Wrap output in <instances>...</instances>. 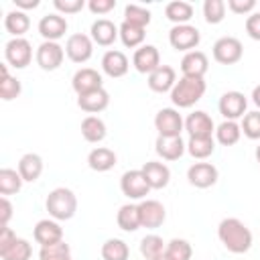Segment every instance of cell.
<instances>
[{"mask_svg":"<svg viewBox=\"0 0 260 260\" xmlns=\"http://www.w3.org/2000/svg\"><path fill=\"white\" fill-rule=\"evenodd\" d=\"M217 238L232 254H244L252 248V232L238 217H225L217 225Z\"/></svg>","mask_w":260,"mask_h":260,"instance_id":"obj_1","label":"cell"},{"mask_svg":"<svg viewBox=\"0 0 260 260\" xmlns=\"http://www.w3.org/2000/svg\"><path fill=\"white\" fill-rule=\"evenodd\" d=\"M205 89H207V85H205L203 77H187V75H183L175 83V87L171 89V102L177 108H191L203 98Z\"/></svg>","mask_w":260,"mask_h":260,"instance_id":"obj_2","label":"cell"},{"mask_svg":"<svg viewBox=\"0 0 260 260\" xmlns=\"http://www.w3.org/2000/svg\"><path fill=\"white\" fill-rule=\"evenodd\" d=\"M45 207L49 211V215L57 221H65L71 219L77 211V197L71 189L67 187H57L47 195Z\"/></svg>","mask_w":260,"mask_h":260,"instance_id":"obj_3","label":"cell"},{"mask_svg":"<svg viewBox=\"0 0 260 260\" xmlns=\"http://www.w3.org/2000/svg\"><path fill=\"white\" fill-rule=\"evenodd\" d=\"M199 41H201V32L193 24H175L169 30V43L177 51H185V53L195 51Z\"/></svg>","mask_w":260,"mask_h":260,"instance_id":"obj_4","label":"cell"},{"mask_svg":"<svg viewBox=\"0 0 260 260\" xmlns=\"http://www.w3.org/2000/svg\"><path fill=\"white\" fill-rule=\"evenodd\" d=\"M35 59H37V65L43 71H55V69L61 67V63L65 59V47H61L55 41H43L37 47Z\"/></svg>","mask_w":260,"mask_h":260,"instance_id":"obj_5","label":"cell"},{"mask_svg":"<svg viewBox=\"0 0 260 260\" xmlns=\"http://www.w3.org/2000/svg\"><path fill=\"white\" fill-rule=\"evenodd\" d=\"M4 57H6V63L12 65L14 69H24L32 61V45L24 37L10 39L4 47Z\"/></svg>","mask_w":260,"mask_h":260,"instance_id":"obj_6","label":"cell"},{"mask_svg":"<svg viewBox=\"0 0 260 260\" xmlns=\"http://www.w3.org/2000/svg\"><path fill=\"white\" fill-rule=\"evenodd\" d=\"M244 47L236 37H221L213 43V59L221 65H234L242 59Z\"/></svg>","mask_w":260,"mask_h":260,"instance_id":"obj_7","label":"cell"},{"mask_svg":"<svg viewBox=\"0 0 260 260\" xmlns=\"http://www.w3.org/2000/svg\"><path fill=\"white\" fill-rule=\"evenodd\" d=\"M120 189L128 199H144L150 191V185L142 173V169L126 171L120 179Z\"/></svg>","mask_w":260,"mask_h":260,"instance_id":"obj_8","label":"cell"},{"mask_svg":"<svg viewBox=\"0 0 260 260\" xmlns=\"http://www.w3.org/2000/svg\"><path fill=\"white\" fill-rule=\"evenodd\" d=\"M154 128L158 130V136H181L185 122L175 108H162L154 116Z\"/></svg>","mask_w":260,"mask_h":260,"instance_id":"obj_9","label":"cell"},{"mask_svg":"<svg viewBox=\"0 0 260 260\" xmlns=\"http://www.w3.org/2000/svg\"><path fill=\"white\" fill-rule=\"evenodd\" d=\"M65 55L73 61V63H85L91 59L93 55V41L91 37L83 35V32H75L67 39L65 43Z\"/></svg>","mask_w":260,"mask_h":260,"instance_id":"obj_10","label":"cell"},{"mask_svg":"<svg viewBox=\"0 0 260 260\" xmlns=\"http://www.w3.org/2000/svg\"><path fill=\"white\" fill-rule=\"evenodd\" d=\"M219 114L225 118V120H238V118H244L246 116V108H248V100L242 91H225L221 98H219Z\"/></svg>","mask_w":260,"mask_h":260,"instance_id":"obj_11","label":"cell"},{"mask_svg":"<svg viewBox=\"0 0 260 260\" xmlns=\"http://www.w3.org/2000/svg\"><path fill=\"white\" fill-rule=\"evenodd\" d=\"M138 211H140V225L142 228H148V230H154V228H160L167 219V211H165V205L156 199H142L138 203Z\"/></svg>","mask_w":260,"mask_h":260,"instance_id":"obj_12","label":"cell"},{"mask_svg":"<svg viewBox=\"0 0 260 260\" xmlns=\"http://www.w3.org/2000/svg\"><path fill=\"white\" fill-rule=\"evenodd\" d=\"M185 130L189 132V138H207L215 132V124L211 116L203 110H195L185 120Z\"/></svg>","mask_w":260,"mask_h":260,"instance_id":"obj_13","label":"cell"},{"mask_svg":"<svg viewBox=\"0 0 260 260\" xmlns=\"http://www.w3.org/2000/svg\"><path fill=\"white\" fill-rule=\"evenodd\" d=\"M217 177H219L217 167L211 165V162H195L187 171L189 183L193 187H197V189H207V187L215 185L217 183Z\"/></svg>","mask_w":260,"mask_h":260,"instance_id":"obj_14","label":"cell"},{"mask_svg":"<svg viewBox=\"0 0 260 260\" xmlns=\"http://www.w3.org/2000/svg\"><path fill=\"white\" fill-rule=\"evenodd\" d=\"M67 20L63 14L59 12H53V14H45L41 20H39V35L45 39V41H59L61 37H65L67 32Z\"/></svg>","mask_w":260,"mask_h":260,"instance_id":"obj_15","label":"cell"},{"mask_svg":"<svg viewBox=\"0 0 260 260\" xmlns=\"http://www.w3.org/2000/svg\"><path fill=\"white\" fill-rule=\"evenodd\" d=\"M132 65L138 73H152L154 69L160 67V53L154 45H142L134 51V57H132Z\"/></svg>","mask_w":260,"mask_h":260,"instance_id":"obj_16","label":"cell"},{"mask_svg":"<svg viewBox=\"0 0 260 260\" xmlns=\"http://www.w3.org/2000/svg\"><path fill=\"white\" fill-rule=\"evenodd\" d=\"M71 87H73V91H75L77 95H83V93H89V91H93V89L104 87V79H102V75H100L95 69H91V67H81V69L75 71V75H73V79H71Z\"/></svg>","mask_w":260,"mask_h":260,"instance_id":"obj_17","label":"cell"},{"mask_svg":"<svg viewBox=\"0 0 260 260\" xmlns=\"http://www.w3.org/2000/svg\"><path fill=\"white\" fill-rule=\"evenodd\" d=\"M32 236H35L37 244H41V248L53 246L57 242H63V228L57 223V219H41L35 225Z\"/></svg>","mask_w":260,"mask_h":260,"instance_id":"obj_18","label":"cell"},{"mask_svg":"<svg viewBox=\"0 0 260 260\" xmlns=\"http://www.w3.org/2000/svg\"><path fill=\"white\" fill-rule=\"evenodd\" d=\"M102 69H104L106 75H110L114 79L116 77H124L128 73V69H130V61H128V57L122 51L110 49L102 57Z\"/></svg>","mask_w":260,"mask_h":260,"instance_id":"obj_19","label":"cell"},{"mask_svg":"<svg viewBox=\"0 0 260 260\" xmlns=\"http://www.w3.org/2000/svg\"><path fill=\"white\" fill-rule=\"evenodd\" d=\"M154 150L162 160H179L187 150V144L181 136H158L154 142Z\"/></svg>","mask_w":260,"mask_h":260,"instance_id":"obj_20","label":"cell"},{"mask_svg":"<svg viewBox=\"0 0 260 260\" xmlns=\"http://www.w3.org/2000/svg\"><path fill=\"white\" fill-rule=\"evenodd\" d=\"M209 69V59L203 51H189L181 59V71L187 77H203Z\"/></svg>","mask_w":260,"mask_h":260,"instance_id":"obj_21","label":"cell"},{"mask_svg":"<svg viewBox=\"0 0 260 260\" xmlns=\"http://www.w3.org/2000/svg\"><path fill=\"white\" fill-rule=\"evenodd\" d=\"M177 83V71L171 65H160L158 69H154L148 75V87L156 93H165L171 91Z\"/></svg>","mask_w":260,"mask_h":260,"instance_id":"obj_22","label":"cell"},{"mask_svg":"<svg viewBox=\"0 0 260 260\" xmlns=\"http://www.w3.org/2000/svg\"><path fill=\"white\" fill-rule=\"evenodd\" d=\"M91 41L102 45V47H110L118 37H120V28L110 20V18H98L91 24Z\"/></svg>","mask_w":260,"mask_h":260,"instance_id":"obj_23","label":"cell"},{"mask_svg":"<svg viewBox=\"0 0 260 260\" xmlns=\"http://www.w3.org/2000/svg\"><path fill=\"white\" fill-rule=\"evenodd\" d=\"M108 104H110V93H108L104 87L93 89V91L83 93V95H77V106H79L83 112L91 114V116L98 114V112H104V110L108 108Z\"/></svg>","mask_w":260,"mask_h":260,"instance_id":"obj_24","label":"cell"},{"mask_svg":"<svg viewBox=\"0 0 260 260\" xmlns=\"http://www.w3.org/2000/svg\"><path fill=\"white\" fill-rule=\"evenodd\" d=\"M142 173H144V177H146L150 189H162V187H167L169 181H171V171H169V167H167L165 162H158V160H148V162H144Z\"/></svg>","mask_w":260,"mask_h":260,"instance_id":"obj_25","label":"cell"},{"mask_svg":"<svg viewBox=\"0 0 260 260\" xmlns=\"http://www.w3.org/2000/svg\"><path fill=\"white\" fill-rule=\"evenodd\" d=\"M87 165H89L91 171L106 173V171L114 169V165H116V152H114L112 148L98 146V148H93V150L87 154Z\"/></svg>","mask_w":260,"mask_h":260,"instance_id":"obj_26","label":"cell"},{"mask_svg":"<svg viewBox=\"0 0 260 260\" xmlns=\"http://www.w3.org/2000/svg\"><path fill=\"white\" fill-rule=\"evenodd\" d=\"M18 173H20L22 181L35 183L43 173V158L39 154H35V152H26L18 160Z\"/></svg>","mask_w":260,"mask_h":260,"instance_id":"obj_27","label":"cell"},{"mask_svg":"<svg viewBox=\"0 0 260 260\" xmlns=\"http://www.w3.org/2000/svg\"><path fill=\"white\" fill-rule=\"evenodd\" d=\"M165 16L175 24H189L193 18V6L185 0H173L165 6Z\"/></svg>","mask_w":260,"mask_h":260,"instance_id":"obj_28","label":"cell"},{"mask_svg":"<svg viewBox=\"0 0 260 260\" xmlns=\"http://www.w3.org/2000/svg\"><path fill=\"white\" fill-rule=\"evenodd\" d=\"M4 28L14 37V39H20L28 28H30V18L26 12L22 10H10L6 16H4Z\"/></svg>","mask_w":260,"mask_h":260,"instance_id":"obj_29","label":"cell"},{"mask_svg":"<svg viewBox=\"0 0 260 260\" xmlns=\"http://www.w3.org/2000/svg\"><path fill=\"white\" fill-rule=\"evenodd\" d=\"M108 130L100 116H85L81 122V136L87 142H102L106 138Z\"/></svg>","mask_w":260,"mask_h":260,"instance_id":"obj_30","label":"cell"},{"mask_svg":"<svg viewBox=\"0 0 260 260\" xmlns=\"http://www.w3.org/2000/svg\"><path fill=\"white\" fill-rule=\"evenodd\" d=\"M116 221H118V228L124 230V232H136L140 225V211H138V205L134 203H126L118 209V215H116Z\"/></svg>","mask_w":260,"mask_h":260,"instance_id":"obj_31","label":"cell"},{"mask_svg":"<svg viewBox=\"0 0 260 260\" xmlns=\"http://www.w3.org/2000/svg\"><path fill=\"white\" fill-rule=\"evenodd\" d=\"M191 256H193L191 244L183 238H173L171 242H167V248L158 260H191Z\"/></svg>","mask_w":260,"mask_h":260,"instance_id":"obj_32","label":"cell"},{"mask_svg":"<svg viewBox=\"0 0 260 260\" xmlns=\"http://www.w3.org/2000/svg\"><path fill=\"white\" fill-rule=\"evenodd\" d=\"M0 73H2V79H0V98L4 102L16 100L20 95V91H22L20 81L8 73V63H0Z\"/></svg>","mask_w":260,"mask_h":260,"instance_id":"obj_33","label":"cell"},{"mask_svg":"<svg viewBox=\"0 0 260 260\" xmlns=\"http://www.w3.org/2000/svg\"><path fill=\"white\" fill-rule=\"evenodd\" d=\"M242 136V126L234 120H223L217 128H215V140L221 146H234Z\"/></svg>","mask_w":260,"mask_h":260,"instance_id":"obj_34","label":"cell"},{"mask_svg":"<svg viewBox=\"0 0 260 260\" xmlns=\"http://www.w3.org/2000/svg\"><path fill=\"white\" fill-rule=\"evenodd\" d=\"M102 258L104 260H128L130 256V248L124 240L120 238H110L102 244Z\"/></svg>","mask_w":260,"mask_h":260,"instance_id":"obj_35","label":"cell"},{"mask_svg":"<svg viewBox=\"0 0 260 260\" xmlns=\"http://www.w3.org/2000/svg\"><path fill=\"white\" fill-rule=\"evenodd\" d=\"M165 248H167V242H162V238L156 234H148L140 240V254L146 260H158L162 256Z\"/></svg>","mask_w":260,"mask_h":260,"instance_id":"obj_36","label":"cell"},{"mask_svg":"<svg viewBox=\"0 0 260 260\" xmlns=\"http://www.w3.org/2000/svg\"><path fill=\"white\" fill-rule=\"evenodd\" d=\"M215 150V140L213 136H207V138H189L187 140V152L193 156V158H207L211 156Z\"/></svg>","mask_w":260,"mask_h":260,"instance_id":"obj_37","label":"cell"},{"mask_svg":"<svg viewBox=\"0 0 260 260\" xmlns=\"http://www.w3.org/2000/svg\"><path fill=\"white\" fill-rule=\"evenodd\" d=\"M22 177L18 171L14 169H0V193L6 195H14L22 189Z\"/></svg>","mask_w":260,"mask_h":260,"instance_id":"obj_38","label":"cell"},{"mask_svg":"<svg viewBox=\"0 0 260 260\" xmlns=\"http://www.w3.org/2000/svg\"><path fill=\"white\" fill-rule=\"evenodd\" d=\"M120 41L124 43V47H142V41H144V28L136 26V24H130V22H122L120 26Z\"/></svg>","mask_w":260,"mask_h":260,"instance_id":"obj_39","label":"cell"},{"mask_svg":"<svg viewBox=\"0 0 260 260\" xmlns=\"http://www.w3.org/2000/svg\"><path fill=\"white\" fill-rule=\"evenodd\" d=\"M30 254H32V248H30L28 240L16 238L14 244H12L8 250L0 252V258H2V260H28Z\"/></svg>","mask_w":260,"mask_h":260,"instance_id":"obj_40","label":"cell"},{"mask_svg":"<svg viewBox=\"0 0 260 260\" xmlns=\"http://www.w3.org/2000/svg\"><path fill=\"white\" fill-rule=\"evenodd\" d=\"M124 20L144 28V26L150 24V10L144 8V6H138V4H128L124 8Z\"/></svg>","mask_w":260,"mask_h":260,"instance_id":"obj_41","label":"cell"},{"mask_svg":"<svg viewBox=\"0 0 260 260\" xmlns=\"http://www.w3.org/2000/svg\"><path fill=\"white\" fill-rule=\"evenodd\" d=\"M39 258H41V260H73V258H71V248H69V244H67L65 240H63V242H57V244H53V246L41 248Z\"/></svg>","mask_w":260,"mask_h":260,"instance_id":"obj_42","label":"cell"},{"mask_svg":"<svg viewBox=\"0 0 260 260\" xmlns=\"http://www.w3.org/2000/svg\"><path fill=\"white\" fill-rule=\"evenodd\" d=\"M203 16L209 24H219L225 18V2L223 0H205L203 2Z\"/></svg>","mask_w":260,"mask_h":260,"instance_id":"obj_43","label":"cell"},{"mask_svg":"<svg viewBox=\"0 0 260 260\" xmlns=\"http://www.w3.org/2000/svg\"><path fill=\"white\" fill-rule=\"evenodd\" d=\"M240 126H242L244 136H248L250 140H260V110L246 112Z\"/></svg>","mask_w":260,"mask_h":260,"instance_id":"obj_44","label":"cell"},{"mask_svg":"<svg viewBox=\"0 0 260 260\" xmlns=\"http://www.w3.org/2000/svg\"><path fill=\"white\" fill-rule=\"evenodd\" d=\"M53 6L59 10V14H75L83 10L85 2L83 0H53Z\"/></svg>","mask_w":260,"mask_h":260,"instance_id":"obj_45","label":"cell"},{"mask_svg":"<svg viewBox=\"0 0 260 260\" xmlns=\"http://www.w3.org/2000/svg\"><path fill=\"white\" fill-rule=\"evenodd\" d=\"M234 14H248L256 8V0H228L225 4Z\"/></svg>","mask_w":260,"mask_h":260,"instance_id":"obj_46","label":"cell"},{"mask_svg":"<svg viewBox=\"0 0 260 260\" xmlns=\"http://www.w3.org/2000/svg\"><path fill=\"white\" fill-rule=\"evenodd\" d=\"M246 32L250 39L260 41V12H252L246 18Z\"/></svg>","mask_w":260,"mask_h":260,"instance_id":"obj_47","label":"cell"},{"mask_svg":"<svg viewBox=\"0 0 260 260\" xmlns=\"http://www.w3.org/2000/svg\"><path fill=\"white\" fill-rule=\"evenodd\" d=\"M87 8L93 14H108L110 10L116 8V0H89L87 2Z\"/></svg>","mask_w":260,"mask_h":260,"instance_id":"obj_48","label":"cell"},{"mask_svg":"<svg viewBox=\"0 0 260 260\" xmlns=\"http://www.w3.org/2000/svg\"><path fill=\"white\" fill-rule=\"evenodd\" d=\"M14 240H16V234L12 232V228L2 225V232H0V252L8 250V248L14 244Z\"/></svg>","mask_w":260,"mask_h":260,"instance_id":"obj_49","label":"cell"},{"mask_svg":"<svg viewBox=\"0 0 260 260\" xmlns=\"http://www.w3.org/2000/svg\"><path fill=\"white\" fill-rule=\"evenodd\" d=\"M0 209H2V225H8V221L12 217V203L8 201V197L0 199Z\"/></svg>","mask_w":260,"mask_h":260,"instance_id":"obj_50","label":"cell"},{"mask_svg":"<svg viewBox=\"0 0 260 260\" xmlns=\"http://www.w3.org/2000/svg\"><path fill=\"white\" fill-rule=\"evenodd\" d=\"M12 2H14V6H16V8H20L22 12L39 6V0H12Z\"/></svg>","mask_w":260,"mask_h":260,"instance_id":"obj_51","label":"cell"},{"mask_svg":"<svg viewBox=\"0 0 260 260\" xmlns=\"http://www.w3.org/2000/svg\"><path fill=\"white\" fill-rule=\"evenodd\" d=\"M252 102L260 108V85H256V87L252 89Z\"/></svg>","mask_w":260,"mask_h":260,"instance_id":"obj_52","label":"cell"},{"mask_svg":"<svg viewBox=\"0 0 260 260\" xmlns=\"http://www.w3.org/2000/svg\"><path fill=\"white\" fill-rule=\"evenodd\" d=\"M254 154H256V160H258V162H260V144H258V146H256V152H254Z\"/></svg>","mask_w":260,"mask_h":260,"instance_id":"obj_53","label":"cell"}]
</instances>
